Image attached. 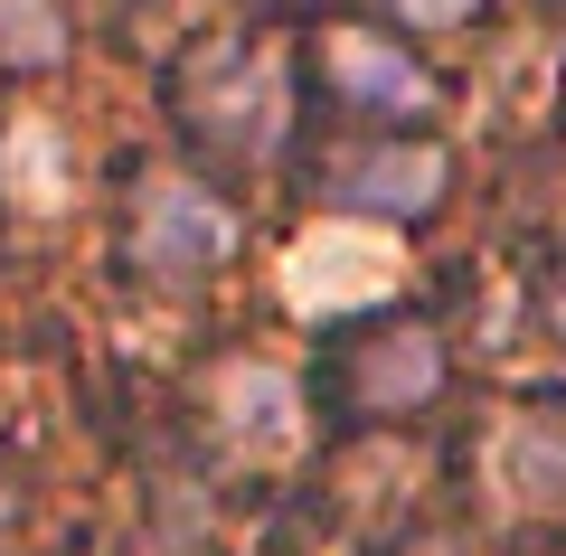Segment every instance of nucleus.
<instances>
[{"instance_id":"obj_8","label":"nucleus","mask_w":566,"mask_h":556,"mask_svg":"<svg viewBox=\"0 0 566 556\" xmlns=\"http://www.w3.org/2000/svg\"><path fill=\"white\" fill-rule=\"evenodd\" d=\"M434 368H444V358H434V339H424V331H397V339L359 368V397H368V406H406V397H424V387H434Z\"/></svg>"},{"instance_id":"obj_9","label":"nucleus","mask_w":566,"mask_h":556,"mask_svg":"<svg viewBox=\"0 0 566 556\" xmlns=\"http://www.w3.org/2000/svg\"><path fill=\"white\" fill-rule=\"evenodd\" d=\"M57 48H66V20L48 0H0V57L10 66H57Z\"/></svg>"},{"instance_id":"obj_4","label":"nucleus","mask_w":566,"mask_h":556,"mask_svg":"<svg viewBox=\"0 0 566 556\" xmlns=\"http://www.w3.org/2000/svg\"><path fill=\"white\" fill-rule=\"evenodd\" d=\"M331 76L359 95V114H424V104H434L424 66H406L387 39H359V29H349V39H331Z\"/></svg>"},{"instance_id":"obj_2","label":"nucleus","mask_w":566,"mask_h":556,"mask_svg":"<svg viewBox=\"0 0 566 556\" xmlns=\"http://www.w3.org/2000/svg\"><path fill=\"white\" fill-rule=\"evenodd\" d=\"M227 245H237V218H227L208 189H189V179H161V189L142 199V218H133V255L151 264L161 283H199V274H218Z\"/></svg>"},{"instance_id":"obj_10","label":"nucleus","mask_w":566,"mask_h":556,"mask_svg":"<svg viewBox=\"0 0 566 556\" xmlns=\"http://www.w3.org/2000/svg\"><path fill=\"white\" fill-rule=\"evenodd\" d=\"M397 10H406V20H424V29H453L472 0H397Z\"/></svg>"},{"instance_id":"obj_5","label":"nucleus","mask_w":566,"mask_h":556,"mask_svg":"<svg viewBox=\"0 0 566 556\" xmlns=\"http://www.w3.org/2000/svg\"><path fill=\"white\" fill-rule=\"evenodd\" d=\"M0 189H10V208H29V218L66 199V141H57V123H39V114L10 123V141H0Z\"/></svg>"},{"instance_id":"obj_11","label":"nucleus","mask_w":566,"mask_h":556,"mask_svg":"<svg viewBox=\"0 0 566 556\" xmlns=\"http://www.w3.org/2000/svg\"><path fill=\"white\" fill-rule=\"evenodd\" d=\"M416 556H463V547H416Z\"/></svg>"},{"instance_id":"obj_1","label":"nucleus","mask_w":566,"mask_h":556,"mask_svg":"<svg viewBox=\"0 0 566 556\" xmlns=\"http://www.w3.org/2000/svg\"><path fill=\"white\" fill-rule=\"evenodd\" d=\"M397 274H406V255L378 227H312L293 245V264H283V302L293 312H349V302L397 293Z\"/></svg>"},{"instance_id":"obj_7","label":"nucleus","mask_w":566,"mask_h":556,"mask_svg":"<svg viewBox=\"0 0 566 556\" xmlns=\"http://www.w3.org/2000/svg\"><path fill=\"white\" fill-rule=\"evenodd\" d=\"M340 189L359 208H434L444 199V151H368L340 170Z\"/></svg>"},{"instance_id":"obj_6","label":"nucleus","mask_w":566,"mask_h":556,"mask_svg":"<svg viewBox=\"0 0 566 556\" xmlns=\"http://www.w3.org/2000/svg\"><path fill=\"white\" fill-rule=\"evenodd\" d=\"M491 472H501V491L510 500H566V424H547V416H520L501 434V453H491Z\"/></svg>"},{"instance_id":"obj_3","label":"nucleus","mask_w":566,"mask_h":556,"mask_svg":"<svg viewBox=\"0 0 566 556\" xmlns=\"http://www.w3.org/2000/svg\"><path fill=\"white\" fill-rule=\"evenodd\" d=\"M218 434L237 443L245 462L293 453V434H303V397H293V378L264 368V358H237V368L218 378Z\"/></svg>"}]
</instances>
